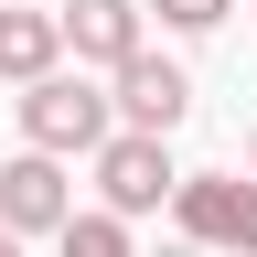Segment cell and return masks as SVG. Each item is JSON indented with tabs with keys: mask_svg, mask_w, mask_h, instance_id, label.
Instances as JSON below:
<instances>
[{
	"mask_svg": "<svg viewBox=\"0 0 257 257\" xmlns=\"http://www.w3.org/2000/svg\"><path fill=\"white\" fill-rule=\"evenodd\" d=\"M54 32H64L75 64H107V75H118V64L140 54V0H64Z\"/></svg>",
	"mask_w": 257,
	"mask_h": 257,
	"instance_id": "8992f818",
	"label": "cell"
},
{
	"mask_svg": "<svg viewBox=\"0 0 257 257\" xmlns=\"http://www.w3.org/2000/svg\"><path fill=\"white\" fill-rule=\"evenodd\" d=\"M0 75H11V86L64 75V32H54V11H11V0H0Z\"/></svg>",
	"mask_w": 257,
	"mask_h": 257,
	"instance_id": "52a82bcc",
	"label": "cell"
},
{
	"mask_svg": "<svg viewBox=\"0 0 257 257\" xmlns=\"http://www.w3.org/2000/svg\"><path fill=\"white\" fill-rule=\"evenodd\" d=\"M150 11L172 22V32H214L225 11H236V0H140V22H150Z\"/></svg>",
	"mask_w": 257,
	"mask_h": 257,
	"instance_id": "9c48e42d",
	"label": "cell"
},
{
	"mask_svg": "<svg viewBox=\"0 0 257 257\" xmlns=\"http://www.w3.org/2000/svg\"><path fill=\"white\" fill-rule=\"evenodd\" d=\"M193 118V75H182V64L172 54H128L118 64V96H107V128H128V140H172V128Z\"/></svg>",
	"mask_w": 257,
	"mask_h": 257,
	"instance_id": "3957f363",
	"label": "cell"
},
{
	"mask_svg": "<svg viewBox=\"0 0 257 257\" xmlns=\"http://www.w3.org/2000/svg\"><path fill=\"white\" fill-rule=\"evenodd\" d=\"M172 150H161V140H128V128H107V140H96V214H161V204H172Z\"/></svg>",
	"mask_w": 257,
	"mask_h": 257,
	"instance_id": "277c9868",
	"label": "cell"
},
{
	"mask_svg": "<svg viewBox=\"0 0 257 257\" xmlns=\"http://www.w3.org/2000/svg\"><path fill=\"white\" fill-rule=\"evenodd\" d=\"M11 118H22V150H32V161H75V150L107 140V96H96L86 75H43V86H22Z\"/></svg>",
	"mask_w": 257,
	"mask_h": 257,
	"instance_id": "7a4b0ae2",
	"label": "cell"
},
{
	"mask_svg": "<svg viewBox=\"0 0 257 257\" xmlns=\"http://www.w3.org/2000/svg\"><path fill=\"white\" fill-rule=\"evenodd\" d=\"M246 161H257V140H246Z\"/></svg>",
	"mask_w": 257,
	"mask_h": 257,
	"instance_id": "7c38bea8",
	"label": "cell"
},
{
	"mask_svg": "<svg viewBox=\"0 0 257 257\" xmlns=\"http://www.w3.org/2000/svg\"><path fill=\"white\" fill-rule=\"evenodd\" d=\"M54 257H140V246H128L118 214H64L54 225Z\"/></svg>",
	"mask_w": 257,
	"mask_h": 257,
	"instance_id": "ba28073f",
	"label": "cell"
},
{
	"mask_svg": "<svg viewBox=\"0 0 257 257\" xmlns=\"http://www.w3.org/2000/svg\"><path fill=\"white\" fill-rule=\"evenodd\" d=\"M172 225L193 257H257V182L246 172H182L172 182Z\"/></svg>",
	"mask_w": 257,
	"mask_h": 257,
	"instance_id": "6da1fadb",
	"label": "cell"
},
{
	"mask_svg": "<svg viewBox=\"0 0 257 257\" xmlns=\"http://www.w3.org/2000/svg\"><path fill=\"white\" fill-rule=\"evenodd\" d=\"M150 257H193V246H182V236H172V246H150Z\"/></svg>",
	"mask_w": 257,
	"mask_h": 257,
	"instance_id": "30bf717a",
	"label": "cell"
},
{
	"mask_svg": "<svg viewBox=\"0 0 257 257\" xmlns=\"http://www.w3.org/2000/svg\"><path fill=\"white\" fill-rule=\"evenodd\" d=\"M0 257H22V236H0Z\"/></svg>",
	"mask_w": 257,
	"mask_h": 257,
	"instance_id": "8fae6325",
	"label": "cell"
},
{
	"mask_svg": "<svg viewBox=\"0 0 257 257\" xmlns=\"http://www.w3.org/2000/svg\"><path fill=\"white\" fill-rule=\"evenodd\" d=\"M75 214V182H64V161H0V236H54V225Z\"/></svg>",
	"mask_w": 257,
	"mask_h": 257,
	"instance_id": "5b68a950",
	"label": "cell"
}]
</instances>
